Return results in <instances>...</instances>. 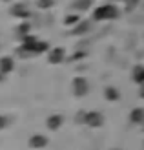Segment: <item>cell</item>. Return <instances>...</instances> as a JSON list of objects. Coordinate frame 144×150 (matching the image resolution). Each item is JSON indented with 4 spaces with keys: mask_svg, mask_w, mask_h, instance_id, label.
<instances>
[{
    "mask_svg": "<svg viewBox=\"0 0 144 150\" xmlns=\"http://www.w3.org/2000/svg\"><path fill=\"white\" fill-rule=\"evenodd\" d=\"M64 57H66V51L62 48H53V50H49V53H48V61L51 64H60L64 61Z\"/></svg>",
    "mask_w": 144,
    "mask_h": 150,
    "instance_id": "6",
    "label": "cell"
},
{
    "mask_svg": "<svg viewBox=\"0 0 144 150\" xmlns=\"http://www.w3.org/2000/svg\"><path fill=\"white\" fill-rule=\"evenodd\" d=\"M49 46H48V42H44V40H39V44H37V55L39 53H44Z\"/></svg>",
    "mask_w": 144,
    "mask_h": 150,
    "instance_id": "12",
    "label": "cell"
},
{
    "mask_svg": "<svg viewBox=\"0 0 144 150\" xmlns=\"http://www.w3.org/2000/svg\"><path fill=\"white\" fill-rule=\"evenodd\" d=\"M140 95H142V97H144V88H142V92H140Z\"/></svg>",
    "mask_w": 144,
    "mask_h": 150,
    "instance_id": "20",
    "label": "cell"
},
{
    "mask_svg": "<svg viewBox=\"0 0 144 150\" xmlns=\"http://www.w3.org/2000/svg\"><path fill=\"white\" fill-rule=\"evenodd\" d=\"M77 22H79V17H77V15H71V17L66 18V24H67V26H70V24H77Z\"/></svg>",
    "mask_w": 144,
    "mask_h": 150,
    "instance_id": "17",
    "label": "cell"
},
{
    "mask_svg": "<svg viewBox=\"0 0 144 150\" xmlns=\"http://www.w3.org/2000/svg\"><path fill=\"white\" fill-rule=\"evenodd\" d=\"M18 35L22 37V39H24V37H27V35H29V26H27V24H22V26L18 28Z\"/></svg>",
    "mask_w": 144,
    "mask_h": 150,
    "instance_id": "13",
    "label": "cell"
},
{
    "mask_svg": "<svg viewBox=\"0 0 144 150\" xmlns=\"http://www.w3.org/2000/svg\"><path fill=\"white\" fill-rule=\"evenodd\" d=\"M13 15H15V17H17V15H18V17H27V11H26L24 6H15L13 7Z\"/></svg>",
    "mask_w": 144,
    "mask_h": 150,
    "instance_id": "11",
    "label": "cell"
},
{
    "mask_svg": "<svg viewBox=\"0 0 144 150\" xmlns=\"http://www.w3.org/2000/svg\"><path fill=\"white\" fill-rule=\"evenodd\" d=\"M62 125H64V117L58 115V114H51V115L46 119V126H48L51 132L60 130V126H62Z\"/></svg>",
    "mask_w": 144,
    "mask_h": 150,
    "instance_id": "5",
    "label": "cell"
},
{
    "mask_svg": "<svg viewBox=\"0 0 144 150\" xmlns=\"http://www.w3.org/2000/svg\"><path fill=\"white\" fill-rule=\"evenodd\" d=\"M84 125H88L89 128H98V126L104 125V115L100 114V112H86Z\"/></svg>",
    "mask_w": 144,
    "mask_h": 150,
    "instance_id": "2",
    "label": "cell"
},
{
    "mask_svg": "<svg viewBox=\"0 0 144 150\" xmlns=\"http://www.w3.org/2000/svg\"><path fill=\"white\" fill-rule=\"evenodd\" d=\"M131 77H133V81L137 82V84L142 86V84H144V66H135Z\"/></svg>",
    "mask_w": 144,
    "mask_h": 150,
    "instance_id": "9",
    "label": "cell"
},
{
    "mask_svg": "<svg viewBox=\"0 0 144 150\" xmlns=\"http://www.w3.org/2000/svg\"><path fill=\"white\" fill-rule=\"evenodd\" d=\"M7 125H9V119H7L6 115L0 114V130H6V128H7Z\"/></svg>",
    "mask_w": 144,
    "mask_h": 150,
    "instance_id": "15",
    "label": "cell"
},
{
    "mask_svg": "<svg viewBox=\"0 0 144 150\" xmlns=\"http://www.w3.org/2000/svg\"><path fill=\"white\" fill-rule=\"evenodd\" d=\"M113 150H120V148H113Z\"/></svg>",
    "mask_w": 144,
    "mask_h": 150,
    "instance_id": "21",
    "label": "cell"
},
{
    "mask_svg": "<svg viewBox=\"0 0 144 150\" xmlns=\"http://www.w3.org/2000/svg\"><path fill=\"white\" fill-rule=\"evenodd\" d=\"M49 143V139L46 136H42V134H33L31 137L27 139V146L33 148V150H40V148H46Z\"/></svg>",
    "mask_w": 144,
    "mask_h": 150,
    "instance_id": "4",
    "label": "cell"
},
{
    "mask_svg": "<svg viewBox=\"0 0 144 150\" xmlns=\"http://www.w3.org/2000/svg\"><path fill=\"white\" fill-rule=\"evenodd\" d=\"M104 95H106V99L108 101H119V97H120V93H119V90H115V88H106V92H104Z\"/></svg>",
    "mask_w": 144,
    "mask_h": 150,
    "instance_id": "10",
    "label": "cell"
},
{
    "mask_svg": "<svg viewBox=\"0 0 144 150\" xmlns=\"http://www.w3.org/2000/svg\"><path fill=\"white\" fill-rule=\"evenodd\" d=\"M88 29H89V28H88V24H80L77 29H73V33H75V35H82V33H86Z\"/></svg>",
    "mask_w": 144,
    "mask_h": 150,
    "instance_id": "14",
    "label": "cell"
},
{
    "mask_svg": "<svg viewBox=\"0 0 144 150\" xmlns=\"http://www.w3.org/2000/svg\"><path fill=\"white\" fill-rule=\"evenodd\" d=\"M82 57H84V53H75L73 55V61H79V59H82Z\"/></svg>",
    "mask_w": 144,
    "mask_h": 150,
    "instance_id": "19",
    "label": "cell"
},
{
    "mask_svg": "<svg viewBox=\"0 0 144 150\" xmlns=\"http://www.w3.org/2000/svg\"><path fill=\"white\" fill-rule=\"evenodd\" d=\"M51 4H53V0H40V2H39V6L42 7V9H44V7H51Z\"/></svg>",
    "mask_w": 144,
    "mask_h": 150,
    "instance_id": "18",
    "label": "cell"
},
{
    "mask_svg": "<svg viewBox=\"0 0 144 150\" xmlns=\"http://www.w3.org/2000/svg\"><path fill=\"white\" fill-rule=\"evenodd\" d=\"M89 6V0H79V2H75V7L77 9H86Z\"/></svg>",
    "mask_w": 144,
    "mask_h": 150,
    "instance_id": "16",
    "label": "cell"
},
{
    "mask_svg": "<svg viewBox=\"0 0 144 150\" xmlns=\"http://www.w3.org/2000/svg\"><path fill=\"white\" fill-rule=\"evenodd\" d=\"M13 68H15V61L11 57H0V73L7 75L13 71Z\"/></svg>",
    "mask_w": 144,
    "mask_h": 150,
    "instance_id": "7",
    "label": "cell"
},
{
    "mask_svg": "<svg viewBox=\"0 0 144 150\" xmlns=\"http://www.w3.org/2000/svg\"><path fill=\"white\" fill-rule=\"evenodd\" d=\"M130 121L133 125H142L144 123V110L142 108H133L130 112Z\"/></svg>",
    "mask_w": 144,
    "mask_h": 150,
    "instance_id": "8",
    "label": "cell"
},
{
    "mask_svg": "<svg viewBox=\"0 0 144 150\" xmlns=\"http://www.w3.org/2000/svg\"><path fill=\"white\" fill-rule=\"evenodd\" d=\"M89 92V82L86 77H75L73 79V93L77 97H84Z\"/></svg>",
    "mask_w": 144,
    "mask_h": 150,
    "instance_id": "3",
    "label": "cell"
},
{
    "mask_svg": "<svg viewBox=\"0 0 144 150\" xmlns=\"http://www.w3.org/2000/svg\"><path fill=\"white\" fill-rule=\"evenodd\" d=\"M119 15L117 7L115 6H100L95 9V20H110V18H115Z\"/></svg>",
    "mask_w": 144,
    "mask_h": 150,
    "instance_id": "1",
    "label": "cell"
},
{
    "mask_svg": "<svg viewBox=\"0 0 144 150\" xmlns=\"http://www.w3.org/2000/svg\"><path fill=\"white\" fill-rule=\"evenodd\" d=\"M142 88H144V84H142Z\"/></svg>",
    "mask_w": 144,
    "mask_h": 150,
    "instance_id": "22",
    "label": "cell"
}]
</instances>
